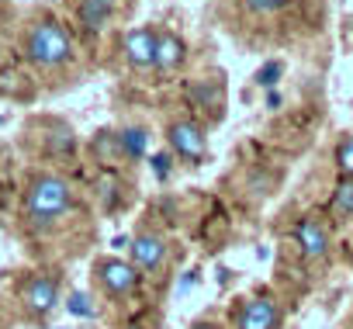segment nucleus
I'll return each instance as SVG.
<instances>
[{"instance_id": "nucleus-13", "label": "nucleus", "mask_w": 353, "mask_h": 329, "mask_svg": "<svg viewBox=\"0 0 353 329\" xmlns=\"http://www.w3.org/2000/svg\"><path fill=\"white\" fill-rule=\"evenodd\" d=\"M121 149H125L128 159H139L145 152V132L142 128H125L121 132Z\"/></svg>"}, {"instance_id": "nucleus-9", "label": "nucleus", "mask_w": 353, "mask_h": 329, "mask_svg": "<svg viewBox=\"0 0 353 329\" xmlns=\"http://www.w3.org/2000/svg\"><path fill=\"white\" fill-rule=\"evenodd\" d=\"M128 250H132V263L139 270H156L163 263V257H166V243L159 236H139Z\"/></svg>"}, {"instance_id": "nucleus-6", "label": "nucleus", "mask_w": 353, "mask_h": 329, "mask_svg": "<svg viewBox=\"0 0 353 329\" xmlns=\"http://www.w3.org/2000/svg\"><path fill=\"white\" fill-rule=\"evenodd\" d=\"M277 322H281V312L270 298H253L239 312V329H277Z\"/></svg>"}, {"instance_id": "nucleus-7", "label": "nucleus", "mask_w": 353, "mask_h": 329, "mask_svg": "<svg viewBox=\"0 0 353 329\" xmlns=\"http://www.w3.org/2000/svg\"><path fill=\"white\" fill-rule=\"evenodd\" d=\"M125 56H128V63L139 66V70L152 66V63H156V35H152L149 28L128 32V35H125Z\"/></svg>"}, {"instance_id": "nucleus-3", "label": "nucleus", "mask_w": 353, "mask_h": 329, "mask_svg": "<svg viewBox=\"0 0 353 329\" xmlns=\"http://www.w3.org/2000/svg\"><path fill=\"white\" fill-rule=\"evenodd\" d=\"M170 146L181 152L188 163H201L205 159V135L194 121H176L170 128Z\"/></svg>"}, {"instance_id": "nucleus-12", "label": "nucleus", "mask_w": 353, "mask_h": 329, "mask_svg": "<svg viewBox=\"0 0 353 329\" xmlns=\"http://www.w3.org/2000/svg\"><path fill=\"white\" fill-rule=\"evenodd\" d=\"M332 212H336L339 219H353V181H350V177L336 188V195H332Z\"/></svg>"}, {"instance_id": "nucleus-2", "label": "nucleus", "mask_w": 353, "mask_h": 329, "mask_svg": "<svg viewBox=\"0 0 353 329\" xmlns=\"http://www.w3.org/2000/svg\"><path fill=\"white\" fill-rule=\"evenodd\" d=\"M70 35L56 21H39L28 35V59L39 66H59L70 59Z\"/></svg>"}, {"instance_id": "nucleus-10", "label": "nucleus", "mask_w": 353, "mask_h": 329, "mask_svg": "<svg viewBox=\"0 0 353 329\" xmlns=\"http://www.w3.org/2000/svg\"><path fill=\"white\" fill-rule=\"evenodd\" d=\"M184 63V42L176 35H163L156 39V66L159 70H176Z\"/></svg>"}, {"instance_id": "nucleus-16", "label": "nucleus", "mask_w": 353, "mask_h": 329, "mask_svg": "<svg viewBox=\"0 0 353 329\" xmlns=\"http://www.w3.org/2000/svg\"><path fill=\"white\" fill-rule=\"evenodd\" d=\"M219 94H222V90H219V83H198V87L191 90V97H194V101H201L205 108H215Z\"/></svg>"}, {"instance_id": "nucleus-14", "label": "nucleus", "mask_w": 353, "mask_h": 329, "mask_svg": "<svg viewBox=\"0 0 353 329\" xmlns=\"http://www.w3.org/2000/svg\"><path fill=\"white\" fill-rule=\"evenodd\" d=\"M66 308H70V315H77V319H94V315H97L94 301H90L87 295H80V291H73V295H70Z\"/></svg>"}, {"instance_id": "nucleus-5", "label": "nucleus", "mask_w": 353, "mask_h": 329, "mask_svg": "<svg viewBox=\"0 0 353 329\" xmlns=\"http://www.w3.org/2000/svg\"><path fill=\"white\" fill-rule=\"evenodd\" d=\"M59 301V284L52 277H32L25 288V305L32 315H49Z\"/></svg>"}, {"instance_id": "nucleus-1", "label": "nucleus", "mask_w": 353, "mask_h": 329, "mask_svg": "<svg viewBox=\"0 0 353 329\" xmlns=\"http://www.w3.org/2000/svg\"><path fill=\"white\" fill-rule=\"evenodd\" d=\"M70 208V188L66 181L59 177H39L32 181L28 188V198H25V212L35 226H49L56 219H63Z\"/></svg>"}, {"instance_id": "nucleus-20", "label": "nucleus", "mask_w": 353, "mask_h": 329, "mask_svg": "<svg viewBox=\"0 0 353 329\" xmlns=\"http://www.w3.org/2000/svg\"><path fill=\"white\" fill-rule=\"evenodd\" d=\"M194 284H198V270H188V274H184V281H181V295H188Z\"/></svg>"}, {"instance_id": "nucleus-23", "label": "nucleus", "mask_w": 353, "mask_h": 329, "mask_svg": "<svg viewBox=\"0 0 353 329\" xmlns=\"http://www.w3.org/2000/svg\"><path fill=\"white\" fill-rule=\"evenodd\" d=\"M125 329H139V326H125Z\"/></svg>"}, {"instance_id": "nucleus-19", "label": "nucleus", "mask_w": 353, "mask_h": 329, "mask_svg": "<svg viewBox=\"0 0 353 329\" xmlns=\"http://www.w3.org/2000/svg\"><path fill=\"white\" fill-rule=\"evenodd\" d=\"M149 163H152V174H156V181H170V174H173V163H170V156H166V152H156Z\"/></svg>"}, {"instance_id": "nucleus-4", "label": "nucleus", "mask_w": 353, "mask_h": 329, "mask_svg": "<svg viewBox=\"0 0 353 329\" xmlns=\"http://www.w3.org/2000/svg\"><path fill=\"white\" fill-rule=\"evenodd\" d=\"M97 270H101V284H104L111 295H125V291H132L135 281H139V267L128 263V260H104Z\"/></svg>"}, {"instance_id": "nucleus-17", "label": "nucleus", "mask_w": 353, "mask_h": 329, "mask_svg": "<svg viewBox=\"0 0 353 329\" xmlns=\"http://www.w3.org/2000/svg\"><path fill=\"white\" fill-rule=\"evenodd\" d=\"M336 163H339V170L353 181V139H346L343 146H339V152H336Z\"/></svg>"}, {"instance_id": "nucleus-15", "label": "nucleus", "mask_w": 353, "mask_h": 329, "mask_svg": "<svg viewBox=\"0 0 353 329\" xmlns=\"http://www.w3.org/2000/svg\"><path fill=\"white\" fill-rule=\"evenodd\" d=\"M281 73H284V66H281V63H277V59H270V63H263V66H260V70H256V77H253V80H256V83H260V87H274V83H277V77H281Z\"/></svg>"}, {"instance_id": "nucleus-21", "label": "nucleus", "mask_w": 353, "mask_h": 329, "mask_svg": "<svg viewBox=\"0 0 353 329\" xmlns=\"http://www.w3.org/2000/svg\"><path fill=\"white\" fill-rule=\"evenodd\" d=\"M267 108H274V111H277V108H281V94H274V90H270V94H267Z\"/></svg>"}, {"instance_id": "nucleus-11", "label": "nucleus", "mask_w": 353, "mask_h": 329, "mask_svg": "<svg viewBox=\"0 0 353 329\" xmlns=\"http://www.w3.org/2000/svg\"><path fill=\"white\" fill-rule=\"evenodd\" d=\"M111 11H114V0H80V21L90 32H101L104 21L111 18Z\"/></svg>"}, {"instance_id": "nucleus-8", "label": "nucleus", "mask_w": 353, "mask_h": 329, "mask_svg": "<svg viewBox=\"0 0 353 329\" xmlns=\"http://www.w3.org/2000/svg\"><path fill=\"white\" fill-rule=\"evenodd\" d=\"M294 243L301 246V253H305L308 260H319V257H325V250H329V236H325V229H322L315 219H301V222L294 226Z\"/></svg>"}, {"instance_id": "nucleus-18", "label": "nucleus", "mask_w": 353, "mask_h": 329, "mask_svg": "<svg viewBox=\"0 0 353 329\" xmlns=\"http://www.w3.org/2000/svg\"><path fill=\"white\" fill-rule=\"evenodd\" d=\"M288 4H291V0H246V8L256 11V14H274V11H281Z\"/></svg>"}, {"instance_id": "nucleus-22", "label": "nucleus", "mask_w": 353, "mask_h": 329, "mask_svg": "<svg viewBox=\"0 0 353 329\" xmlns=\"http://www.w3.org/2000/svg\"><path fill=\"white\" fill-rule=\"evenodd\" d=\"M125 246H128V236H114L111 239V250H125Z\"/></svg>"}]
</instances>
